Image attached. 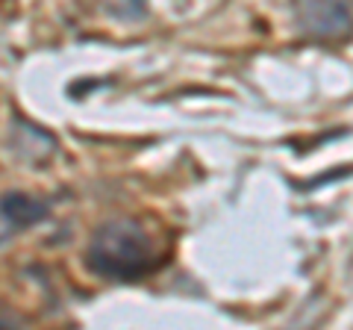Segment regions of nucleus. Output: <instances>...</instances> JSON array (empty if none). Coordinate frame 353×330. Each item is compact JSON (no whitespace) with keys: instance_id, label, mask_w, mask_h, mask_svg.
I'll return each mask as SVG.
<instances>
[{"instance_id":"7ed1b4c3","label":"nucleus","mask_w":353,"mask_h":330,"mask_svg":"<svg viewBox=\"0 0 353 330\" xmlns=\"http://www.w3.org/2000/svg\"><path fill=\"white\" fill-rule=\"evenodd\" d=\"M0 215H3L18 233V230H27L32 224L44 222V218H48V204L36 201V197L27 192H6L0 197Z\"/></svg>"},{"instance_id":"39448f33","label":"nucleus","mask_w":353,"mask_h":330,"mask_svg":"<svg viewBox=\"0 0 353 330\" xmlns=\"http://www.w3.org/2000/svg\"><path fill=\"white\" fill-rule=\"evenodd\" d=\"M15 236V230H12V224H9L6 222V218L3 215H0V245H3V242H9V239H12Z\"/></svg>"},{"instance_id":"f03ea898","label":"nucleus","mask_w":353,"mask_h":330,"mask_svg":"<svg viewBox=\"0 0 353 330\" xmlns=\"http://www.w3.org/2000/svg\"><path fill=\"white\" fill-rule=\"evenodd\" d=\"M294 21L315 39H341L350 32V0H294Z\"/></svg>"},{"instance_id":"f257e3e1","label":"nucleus","mask_w":353,"mask_h":330,"mask_svg":"<svg viewBox=\"0 0 353 330\" xmlns=\"http://www.w3.org/2000/svg\"><path fill=\"white\" fill-rule=\"evenodd\" d=\"M85 266L103 280H141L159 266V248L148 227L136 218H112L88 239Z\"/></svg>"},{"instance_id":"20e7f679","label":"nucleus","mask_w":353,"mask_h":330,"mask_svg":"<svg viewBox=\"0 0 353 330\" xmlns=\"http://www.w3.org/2000/svg\"><path fill=\"white\" fill-rule=\"evenodd\" d=\"M101 6L118 21H141L148 12V0H101Z\"/></svg>"}]
</instances>
